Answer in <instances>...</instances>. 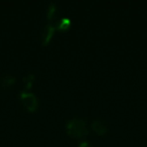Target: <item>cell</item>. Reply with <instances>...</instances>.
<instances>
[{"label":"cell","instance_id":"obj_9","mask_svg":"<svg viewBox=\"0 0 147 147\" xmlns=\"http://www.w3.org/2000/svg\"><path fill=\"white\" fill-rule=\"evenodd\" d=\"M79 147H93L90 143H88L87 141H82V142L79 144Z\"/></svg>","mask_w":147,"mask_h":147},{"label":"cell","instance_id":"obj_7","mask_svg":"<svg viewBox=\"0 0 147 147\" xmlns=\"http://www.w3.org/2000/svg\"><path fill=\"white\" fill-rule=\"evenodd\" d=\"M15 82L16 81H15L14 76H12L11 74H6L1 78V86L3 88H10Z\"/></svg>","mask_w":147,"mask_h":147},{"label":"cell","instance_id":"obj_6","mask_svg":"<svg viewBox=\"0 0 147 147\" xmlns=\"http://www.w3.org/2000/svg\"><path fill=\"white\" fill-rule=\"evenodd\" d=\"M71 19L67 18V17H61L59 18V20L55 23V26L59 30H67L69 26H71Z\"/></svg>","mask_w":147,"mask_h":147},{"label":"cell","instance_id":"obj_8","mask_svg":"<svg viewBox=\"0 0 147 147\" xmlns=\"http://www.w3.org/2000/svg\"><path fill=\"white\" fill-rule=\"evenodd\" d=\"M33 82H34V76L32 74L28 73L26 74L22 79V83H23V91H28L29 89L32 87Z\"/></svg>","mask_w":147,"mask_h":147},{"label":"cell","instance_id":"obj_5","mask_svg":"<svg viewBox=\"0 0 147 147\" xmlns=\"http://www.w3.org/2000/svg\"><path fill=\"white\" fill-rule=\"evenodd\" d=\"M91 128L99 135H104L107 132V125L102 120H93L91 123Z\"/></svg>","mask_w":147,"mask_h":147},{"label":"cell","instance_id":"obj_3","mask_svg":"<svg viewBox=\"0 0 147 147\" xmlns=\"http://www.w3.org/2000/svg\"><path fill=\"white\" fill-rule=\"evenodd\" d=\"M55 29L57 28H55V24H53L51 22H47L43 25L40 30V41L42 45H45L51 41Z\"/></svg>","mask_w":147,"mask_h":147},{"label":"cell","instance_id":"obj_4","mask_svg":"<svg viewBox=\"0 0 147 147\" xmlns=\"http://www.w3.org/2000/svg\"><path fill=\"white\" fill-rule=\"evenodd\" d=\"M57 15H59V8H57V6L53 2L49 3V7H47V19H49V22L55 24V23L59 20Z\"/></svg>","mask_w":147,"mask_h":147},{"label":"cell","instance_id":"obj_2","mask_svg":"<svg viewBox=\"0 0 147 147\" xmlns=\"http://www.w3.org/2000/svg\"><path fill=\"white\" fill-rule=\"evenodd\" d=\"M20 103L27 111L34 112L38 107V99L35 96V94L29 92V91H22L20 93Z\"/></svg>","mask_w":147,"mask_h":147},{"label":"cell","instance_id":"obj_1","mask_svg":"<svg viewBox=\"0 0 147 147\" xmlns=\"http://www.w3.org/2000/svg\"><path fill=\"white\" fill-rule=\"evenodd\" d=\"M67 132L69 135L76 138H83L89 133V128L86 121L81 118H73L65 124Z\"/></svg>","mask_w":147,"mask_h":147}]
</instances>
